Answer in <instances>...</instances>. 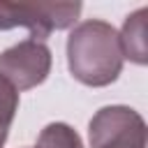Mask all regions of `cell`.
I'll return each mask as SVG.
<instances>
[{"mask_svg": "<svg viewBox=\"0 0 148 148\" xmlns=\"http://www.w3.org/2000/svg\"><path fill=\"white\" fill-rule=\"evenodd\" d=\"M123 51L118 30L99 18L83 21L67 37V67L76 81L90 88H104L123 72Z\"/></svg>", "mask_w": 148, "mask_h": 148, "instance_id": "obj_1", "label": "cell"}, {"mask_svg": "<svg viewBox=\"0 0 148 148\" xmlns=\"http://www.w3.org/2000/svg\"><path fill=\"white\" fill-rule=\"evenodd\" d=\"M81 2H5L0 0V30L28 28L30 39L44 42L53 30L74 25Z\"/></svg>", "mask_w": 148, "mask_h": 148, "instance_id": "obj_2", "label": "cell"}, {"mask_svg": "<svg viewBox=\"0 0 148 148\" xmlns=\"http://www.w3.org/2000/svg\"><path fill=\"white\" fill-rule=\"evenodd\" d=\"M88 136L90 148H146V120L123 104L102 106L90 118Z\"/></svg>", "mask_w": 148, "mask_h": 148, "instance_id": "obj_3", "label": "cell"}, {"mask_svg": "<svg viewBox=\"0 0 148 148\" xmlns=\"http://www.w3.org/2000/svg\"><path fill=\"white\" fill-rule=\"evenodd\" d=\"M51 72V49L37 39H23L0 53V76L16 92L30 90L46 81Z\"/></svg>", "mask_w": 148, "mask_h": 148, "instance_id": "obj_4", "label": "cell"}, {"mask_svg": "<svg viewBox=\"0 0 148 148\" xmlns=\"http://www.w3.org/2000/svg\"><path fill=\"white\" fill-rule=\"evenodd\" d=\"M146 16L148 9L141 7L134 14H130L123 23V30L118 32V42H120V51L123 58H130L136 65H146L148 62V44H146Z\"/></svg>", "mask_w": 148, "mask_h": 148, "instance_id": "obj_5", "label": "cell"}, {"mask_svg": "<svg viewBox=\"0 0 148 148\" xmlns=\"http://www.w3.org/2000/svg\"><path fill=\"white\" fill-rule=\"evenodd\" d=\"M35 148H83V141L67 123H49L39 132Z\"/></svg>", "mask_w": 148, "mask_h": 148, "instance_id": "obj_6", "label": "cell"}, {"mask_svg": "<svg viewBox=\"0 0 148 148\" xmlns=\"http://www.w3.org/2000/svg\"><path fill=\"white\" fill-rule=\"evenodd\" d=\"M18 111V92L14 90L12 83H7L0 76V141H7L9 127L14 123V116Z\"/></svg>", "mask_w": 148, "mask_h": 148, "instance_id": "obj_7", "label": "cell"}]
</instances>
